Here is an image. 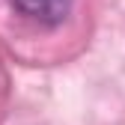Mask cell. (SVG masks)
Segmentation results:
<instances>
[{
	"label": "cell",
	"mask_w": 125,
	"mask_h": 125,
	"mask_svg": "<svg viewBox=\"0 0 125 125\" xmlns=\"http://www.w3.org/2000/svg\"><path fill=\"white\" fill-rule=\"evenodd\" d=\"M12 6L30 21L54 27V24L66 21V15L72 9V0H12Z\"/></svg>",
	"instance_id": "1"
}]
</instances>
